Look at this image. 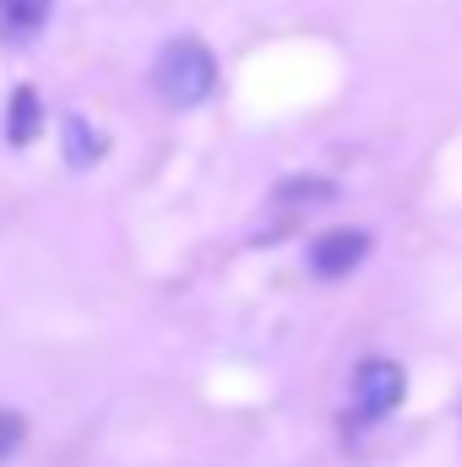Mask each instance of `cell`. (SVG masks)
Wrapping results in <instances>:
<instances>
[{"label": "cell", "mask_w": 462, "mask_h": 467, "mask_svg": "<svg viewBox=\"0 0 462 467\" xmlns=\"http://www.w3.org/2000/svg\"><path fill=\"white\" fill-rule=\"evenodd\" d=\"M152 88H158L163 104L196 109V104L218 88V60H213V49H207L202 38H174V44H163L158 60H152Z\"/></svg>", "instance_id": "obj_1"}, {"label": "cell", "mask_w": 462, "mask_h": 467, "mask_svg": "<svg viewBox=\"0 0 462 467\" xmlns=\"http://www.w3.org/2000/svg\"><path fill=\"white\" fill-rule=\"evenodd\" d=\"M403 397H408V375H403L397 358L375 353V358H364L353 369V413H359V424H381L386 413L403 408Z\"/></svg>", "instance_id": "obj_2"}, {"label": "cell", "mask_w": 462, "mask_h": 467, "mask_svg": "<svg viewBox=\"0 0 462 467\" xmlns=\"http://www.w3.org/2000/svg\"><path fill=\"white\" fill-rule=\"evenodd\" d=\"M370 255V234L364 229H327V234H316L310 239V272L316 277H348L359 261Z\"/></svg>", "instance_id": "obj_3"}, {"label": "cell", "mask_w": 462, "mask_h": 467, "mask_svg": "<svg viewBox=\"0 0 462 467\" xmlns=\"http://www.w3.org/2000/svg\"><path fill=\"white\" fill-rule=\"evenodd\" d=\"M38 119H44L38 93H33V88H16L11 104H5V141H11V147H27V141L38 136Z\"/></svg>", "instance_id": "obj_4"}, {"label": "cell", "mask_w": 462, "mask_h": 467, "mask_svg": "<svg viewBox=\"0 0 462 467\" xmlns=\"http://www.w3.org/2000/svg\"><path fill=\"white\" fill-rule=\"evenodd\" d=\"M60 141H66V163L71 169H88V163L104 158V130H93L88 119H77V115L60 125Z\"/></svg>", "instance_id": "obj_5"}, {"label": "cell", "mask_w": 462, "mask_h": 467, "mask_svg": "<svg viewBox=\"0 0 462 467\" xmlns=\"http://www.w3.org/2000/svg\"><path fill=\"white\" fill-rule=\"evenodd\" d=\"M55 0H0V33L5 38H33L44 27Z\"/></svg>", "instance_id": "obj_6"}, {"label": "cell", "mask_w": 462, "mask_h": 467, "mask_svg": "<svg viewBox=\"0 0 462 467\" xmlns=\"http://www.w3.org/2000/svg\"><path fill=\"white\" fill-rule=\"evenodd\" d=\"M332 196H338L332 180H289L278 202H283V207H321V202H332Z\"/></svg>", "instance_id": "obj_7"}, {"label": "cell", "mask_w": 462, "mask_h": 467, "mask_svg": "<svg viewBox=\"0 0 462 467\" xmlns=\"http://www.w3.org/2000/svg\"><path fill=\"white\" fill-rule=\"evenodd\" d=\"M22 441H27V424H22V413L0 408V462H11V457L22 451Z\"/></svg>", "instance_id": "obj_8"}]
</instances>
